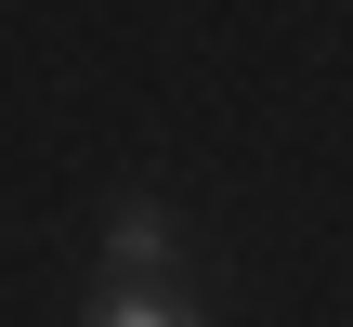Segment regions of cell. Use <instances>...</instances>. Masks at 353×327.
<instances>
[{
    "label": "cell",
    "instance_id": "1",
    "mask_svg": "<svg viewBox=\"0 0 353 327\" xmlns=\"http://www.w3.org/2000/svg\"><path fill=\"white\" fill-rule=\"evenodd\" d=\"M105 249H118V275H131V288H157V262H170V210H157V197H131V210L105 223Z\"/></svg>",
    "mask_w": 353,
    "mask_h": 327
},
{
    "label": "cell",
    "instance_id": "2",
    "mask_svg": "<svg viewBox=\"0 0 353 327\" xmlns=\"http://www.w3.org/2000/svg\"><path fill=\"white\" fill-rule=\"evenodd\" d=\"M92 327H196V315H183L170 288H118V301H105V315H92Z\"/></svg>",
    "mask_w": 353,
    "mask_h": 327
}]
</instances>
